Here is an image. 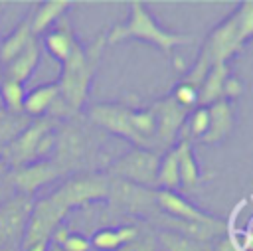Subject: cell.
Listing matches in <instances>:
<instances>
[{"label": "cell", "mask_w": 253, "mask_h": 251, "mask_svg": "<svg viewBox=\"0 0 253 251\" xmlns=\"http://www.w3.org/2000/svg\"><path fill=\"white\" fill-rule=\"evenodd\" d=\"M2 180H4V178H0V182H2Z\"/></svg>", "instance_id": "cell-41"}, {"label": "cell", "mask_w": 253, "mask_h": 251, "mask_svg": "<svg viewBox=\"0 0 253 251\" xmlns=\"http://www.w3.org/2000/svg\"><path fill=\"white\" fill-rule=\"evenodd\" d=\"M156 208L174 219H184V221H198V223H210L217 217L198 209L194 204L186 202L180 194L174 190H156Z\"/></svg>", "instance_id": "cell-13"}, {"label": "cell", "mask_w": 253, "mask_h": 251, "mask_svg": "<svg viewBox=\"0 0 253 251\" xmlns=\"http://www.w3.org/2000/svg\"><path fill=\"white\" fill-rule=\"evenodd\" d=\"M211 251H243L233 233H221L213 239Z\"/></svg>", "instance_id": "cell-31"}, {"label": "cell", "mask_w": 253, "mask_h": 251, "mask_svg": "<svg viewBox=\"0 0 253 251\" xmlns=\"http://www.w3.org/2000/svg\"><path fill=\"white\" fill-rule=\"evenodd\" d=\"M55 245H59L63 251H91L89 239L81 233H71V231L63 237L61 243H55Z\"/></svg>", "instance_id": "cell-30"}, {"label": "cell", "mask_w": 253, "mask_h": 251, "mask_svg": "<svg viewBox=\"0 0 253 251\" xmlns=\"http://www.w3.org/2000/svg\"><path fill=\"white\" fill-rule=\"evenodd\" d=\"M117 235H119L121 245H126V243H132L140 235V227H136V225H121V227H117Z\"/></svg>", "instance_id": "cell-32"}, {"label": "cell", "mask_w": 253, "mask_h": 251, "mask_svg": "<svg viewBox=\"0 0 253 251\" xmlns=\"http://www.w3.org/2000/svg\"><path fill=\"white\" fill-rule=\"evenodd\" d=\"M111 178V176H109ZM107 200L111 202L113 208L119 211H128V213H146L152 215L156 213V190L134 186L125 180L111 178L109 184V196Z\"/></svg>", "instance_id": "cell-10"}, {"label": "cell", "mask_w": 253, "mask_h": 251, "mask_svg": "<svg viewBox=\"0 0 253 251\" xmlns=\"http://www.w3.org/2000/svg\"><path fill=\"white\" fill-rule=\"evenodd\" d=\"M150 111L154 115V123H156V148L158 146H164V148H170L174 138L178 136L182 125L186 123L190 111L184 109L182 105H178L172 95L170 97H164V99H158L150 105Z\"/></svg>", "instance_id": "cell-12"}, {"label": "cell", "mask_w": 253, "mask_h": 251, "mask_svg": "<svg viewBox=\"0 0 253 251\" xmlns=\"http://www.w3.org/2000/svg\"><path fill=\"white\" fill-rule=\"evenodd\" d=\"M0 251H20L18 247H0Z\"/></svg>", "instance_id": "cell-39"}, {"label": "cell", "mask_w": 253, "mask_h": 251, "mask_svg": "<svg viewBox=\"0 0 253 251\" xmlns=\"http://www.w3.org/2000/svg\"><path fill=\"white\" fill-rule=\"evenodd\" d=\"M59 178H63V172L51 160H38L22 168L10 170L6 174V180L12 186V190L16 194H26V196H34L42 186L55 182Z\"/></svg>", "instance_id": "cell-11"}, {"label": "cell", "mask_w": 253, "mask_h": 251, "mask_svg": "<svg viewBox=\"0 0 253 251\" xmlns=\"http://www.w3.org/2000/svg\"><path fill=\"white\" fill-rule=\"evenodd\" d=\"M59 99V89L57 83H45V85H38L32 91H26L24 97V107L22 111L30 117V119H40V117H47L53 103Z\"/></svg>", "instance_id": "cell-18"}, {"label": "cell", "mask_w": 253, "mask_h": 251, "mask_svg": "<svg viewBox=\"0 0 253 251\" xmlns=\"http://www.w3.org/2000/svg\"><path fill=\"white\" fill-rule=\"evenodd\" d=\"M208 113H210V126H208L206 134L200 138V142L202 144H215L231 132V128H233V109H231L229 101L219 99V101H215L208 107Z\"/></svg>", "instance_id": "cell-15"}, {"label": "cell", "mask_w": 253, "mask_h": 251, "mask_svg": "<svg viewBox=\"0 0 253 251\" xmlns=\"http://www.w3.org/2000/svg\"><path fill=\"white\" fill-rule=\"evenodd\" d=\"M0 107H2V105H0Z\"/></svg>", "instance_id": "cell-42"}, {"label": "cell", "mask_w": 253, "mask_h": 251, "mask_svg": "<svg viewBox=\"0 0 253 251\" xmlns=\"http://www.w3.org/2000/svg\"><path fill=\"white\" fill-rule=\"evenodd\" d=\"M176 158H178V174H180V186L186 188H194L202 182V174L198 168V162L194 158V152L190 148V142L184 138L180 140L176 146Z\"/></svg>", "instance_id": "cell-21"}, {"label": "cell", "mask_w": 253, "mask_h": 251, "mask_svg": "<svg viewBox=\"0 0 253 251\" xmlns=\"http://www.w3.org/2000/svg\"><path fill=\"white\" fill-rule=\"evenodd\" d=\"M158 164H160V156L154 150L134 146L132 150L125 152L123 156H119L117 160H113L109 164V174L107 176L130 182L134 186L154 190L156 188Z\"/></svg>", "instance_id": "cell-6"}, {"label": "cell", "mask_w": 253, "mask_h": 251, "mask_svg": "<svg viewBox=\"0 0 253 251\" xmlns=\"http://www.w3.org/2000/svg\"><path fill=\"white\" fill-rule=\"evenodd\" d=\"M34 202V196L14 194L0 206V247L20 249L22 237L32 215Z\"/></svg>", "instance_id": "cell-8"}, {"label": "cell", "mask_w": 253, "mask_h": 251, "mask_svg": "<svg viewBox=\"0 0 253 251\" xmlns=\"http://www.w3.org/2000/svg\"><path fill=\"white\" fill-rule=\"evenodd\" d=\"M73 119L57 125L55 148L49 158L63 172V176H73V174L85 172L83 168L93 160V154L97 152L93 134L83 125L75 123Z\"/></svg>", "instance_id": "cell-5"}, {"label": "cell", "mask_w": 253, "mask_h": 251, "mask_svg": "<svg viewBox=\"0 0 253 251\" xmlns=\"http://www.w3.org/2000/svg\"><path fill=\"white\" fill-rule=\"evenodd\" d=\"M24 97H26L24 83H18L12 79L0 81V105H2V109L10 111V113H24L22 111Z\"/></svg>", "instance_id": "cell-25"}, {"label": "cell", "mask_w": 253, "mask_h": 251, "mask_svg": "<svg viewBox=\"0 0 253 251\" xmlns=\"http://www.w3.org/2000/svg\"><path fill=\"white\" fill-rule=\"evenodd\" d=\"M227 77V63L211 65L198 89V107H210L211 103L223 99V83Z\"/></svg>", "instance_id": "cell-20"}, {"label": "cell", "mask_w": 253, "mask_h": 251, "mask_svg": "<svg viewBox=\"0 0 253 251\" xmlns=\"http://www.w3.org/2000/svg\"><path fill=\"white\" fill-rule=\"evenodd\" d=\"M40 57H42V49H40L38 40H34L20 55H16L12 61H8L2 67V79H12V81H18V83H26L34 75V71L40 63Z\"/></svg>", "instance_id": "cell-16"}, {"label": "cell", "mask_w": 253, "mask_h": 251, "mask_svg": "<svg viewBox=\"0 0 253 251\" xmlns=\"http://www.w3.org/2000/svg\"><path fill=\"white\" fill-rule=\"evenodd\" d=\"M0 81H2V65H0Z\"/></svg>", "instance_id": "cell-40"}, {"label": "cell", "mask_w": 253, "mask_h": 251, "mask_svg": "<svg viewBox=\"0 0 253 251\" xmlns=\"http://www.w3.org/2000/svg\"><path fill=\"white\" fill-rule=\"evenodd\" d=\"M14 194H16V192L12 190V186L8 184V180L4 178V180L0 182V206H2V204H4V202L10 198V196H14Z\"/></svg>", "instance_id": "cell-35"}, {"label": "cell", "mask_w": 253, "mask_h": 251, "mask_svg": "<svg viewBox=\"0 0 253 251\" xmlns=\"http://www.w3.org/2000/svg\"><path fill=\"white\" fill-rule=\"evenodd\" d=\"M156 241L160 243L162 251H211L210 241H198L170 229H158Z\"/></svg>", "instance_id": "cell-23"}, {"label": "cell", "mask_w": 253, "mask_h": 251, "mask_svg": "<svg viewBox=\"0 0 253 251\" xmlns=\"http://www.w3.org/2000/svg\"><path fill=\"white\" fill-rule=\"evenodd\" d=\"M47 249H49V241H38V243L22 247L20 251H47Z\"/></svg>", "instance_id": "cell-36"}, {"label": "cell", "mask_w": 253, "mask_h": 251, "mask_svg": "<svg viewBox=\"0 0 253 251\" xmlns=\"http://www.w3.org/2000/svg\"><path fill=\"white\" fill-rule=\"evenodd\" d=\"M105 38H107V43H121L126 40L146 42V43L158 47L164 55H170V51L174 47L188 45L194 42V36H190V34H176V32L164 30L152 18V14L146 10V6L140 0L130 2L128 20L123 24H117Z\"/></svg>", "instance_id": "cell-2"}, {"label": "cell", "mask_w": 253, "mask_h": 251, "mask_svg": "<svg viewBox=\"0 0 253 251\" xmlns=\"http://www.w3.org/2000/svg\"><path fill=\"white\" fill-rule=\"evenodd\" d=\"M57 125L59 121L51 117L32 119V123L18 134L2 156L8 170H16L38 160H49L55 148Z\"/></svg>", "instance_id": "cell-4"}, {"label": "cell", "mask_w": 253, "mask_h": 251, "mask_svg": "<svg viewBox=\"0 0 253 251\" xmlns=\"http://www.w3.org/2000/svg\"><path fill=\"white\" fill-rule=\"evenodd\" d=\"M235 239H237V243L241 245L243 251H253V217L249 219L247 227L239 235H235Z\"/></svg>", "instance_id": "cell-33"}, {"label": "cell", "mask_w": 253, "mask_h": 251, "mask_svg": "<svg viewBox=\"0 0 253 251\" xmlns=\"http://www.w3.org/2000/svg\"><path fill=\"white\" fill-rule=\"evenodd\" d=\"M45 51L57 59L59 63H63L71 53L73 49L79 45V42L75 40V34L69 26V22L65 18H61L53 28H49L45 34H43V40H42Z\"/></svg>", "instance_id": "cell-14"}, {"label": "cell", "mask_w": 253, "mask_h": 251, "mask_svg": "<svg viewBox=\"0 0 253 251\" xmlns=\"http://www.w3.org/2000/svg\"><path fill=\"white\" fill-rule=\"evenodd\" d=\"M105 43V36H97V40L91 42L87 47L79 43L73 49V53L61 63V73L55 83L59 89V97L75 115H79V111L87 103L89 87L95 77Z\"/></svg>", "instance_id": "cell-1"}, {"label": "cell", "mask_w": 253, "mask_h": 251, "mask_svg": "<svg viewBox=\"0 0 253 251\" xmlns=\"http://www.w3.org/2000/svg\"><path fill=\"white\" fill-rule=\"evenodd\" d=\"M34 40H36V36L32 34L30 14H28L4 40H0V65L4 67L8 61H12L16 55H20Z\"/></svg>", "instance_id": "cell-19"}, {"label": "cell", "mask_w": 253, "mask_h": 251, "mask_svg": "<svg viewBox=\"0 0 253 251\" xmlns=\"http://www.w3.org/2000/svg\"><path fill=\"white\" fill-rule=\"evenodd\" d=\"M210 126V113H208V107H196L192 113H190V119H188V134L192 138H202L206 134Z\"/></svg>", "instance_id": "cell-27"}, {"label": "cell", "mask_w": 253, "mask_h": 251, "mask_svg": "<svg viewBox=\"0 0 253 251\" xmlns=\"http://www.w3.org/2000/svg\"><path fill=\"white\" fill-rule=\"evenodd\" d=\"M180 186V174H178V158L176 150L168 148V152L160 158L158 174H156V188L160 190H174Z\"/></svg>", "instance_id": "cell-24"}, {"label": "cell", "mask_w": 253, "mask_h": 251, "mask_svg": "<svg viewBox=\"0 0 253 251\" xmlns=\"http://www.w3.org/2000/svg\"><path fill=\"white\" fill-rule=\"evenodd\" d=\"M47 251H63V249H61L59 245H55V243H51V241H49V249H47Z\"/></svg>", "instance_id": "cell-38"}, {"label": "cell", "mask_w": 253, "mask_h": 251, "mask_svg": "<svg viewBox=\"0 0 253 251\" xmlns=\"http://www.w3.org/2000/svg\"><path fill=\"white\" fill-rule=\"evenodd\" d=\"M172 99L178 105H182L184 109L192 111L198 105V89L192 87V85H188V83H180V85H176V89L172 93Z\"/></svg>", "instance_id": "cell-28"}, {"label": "cell", "mask_w": 253, "mask_h": 251, "mask_svg": "<svg viewBox=\"0 0 253 251\" xmlns=\"http://www.w3.org/2000/svg\"><path fill=\"white\" fill-rule=\"evenodd\" d=\"M10 170H8V166H6V162L4 160H0V178H6V174H8Z\"/></svg>", "instance_id": "cell-37"}, {"label": "cell", "mask_w": 253, "mask_h": 251, "mask_svg": "<svg viewBox=\"0 0 253 251\" xmlns=\"http://www.w3.org/2000/svg\"><path fill=\"white\" fill-rule=\"evenodd\" d=\"M71 2L69 0H45L36 4L34 10H30V26H32V34L40 36L45 34L49 28H53L63 14L69 10Z\"/></svg>", "instance_id": "cell-17"}, {"label": "cell", "mask_w": 253, "mask_h": 251, "mask_svg": "<svg viewBox=\"0 0 253 251\" xmlns=\"http://www.w3.org/2000/svg\"><path fill=\"white\" fill-rule=\"evenodd\" d=\"M87 119L91 125L111 134H117L121 138H126L128 142L142 148L140 138L134 134L130 126V107L121 103H95L87 109Z\"/></svg>", "instance_id": "cell-9"}, {"label": "cell", "mask_w": 253, "mask_h": 251, "mask_svg": "<svg viewBox=\"0 0 253 251\" xmlns=\"http://www.w3.org/2000/svg\"><path fill=\"white\" fill-rule=\"evenodd\" d=\"M32 123L26 113H10L0 107V160L6 148L18 138V134Z\"/></svg>", "instance_id": "cell-22"}, {"label": "cell", "mask_w": 253, "mask_h": 251, "mask_svg": "<svg viewBox=\"0 0 253 251\" xmlns=\"http://www.w3.org/2000/svg\"><path fill=\"white\" fill-rule=\"evenodd\" d=\"M156 245H158V241H156V235L154 233H150V231H144L142 233L140 231V235L132 243L123 245L117 251H156Z\"/></svg>", "instance_id": "cell-29"}, {"label": "cell", "mask_w": 253, "mask_h": 251, "mask_svg": "<svg viewBox=\"0 0 253 251\" xmlns=\"http://www.w3.org/2000/svg\"><path fill=\"white\" fill-rule=\"evenodd\" d=\"M253 38V0L241 2L231 16H227L202 45V51L210 57L211 65L227 63L243 43Z\"/></svg>", "instance_id": "cell-3"}, {"label": "cell", "mask_w": 253, "mask_h": 251, "mask_svg": "<svg viewBox=\"0 0 253 251\" xmlns=\"http://www.w3.org/2000/svg\"><path fill=\"white\" fill-rule=\"evenodd\" d=\"M241 91H243L241 81H237V79H233V77H227V79H225V83H223V99H225V101H229L231 97L241 95Z\"/></svg>", "instance_id": "cell-34"}, {"label": "cell", "mask_w": 253, "mask_h": 251, "mask_svg": "<svg viewBox=\"0 0 253 251\" xmlns=\"http://www.w3.org/2000/svg\"><path fill=\"white\" fill-rule=\"evenodd\" d=\"M111 178L99 172H79L69 176L61 186H57L51 194L71 211L75 208H83L91 202L107 200Z\"/></svg>", "instance_id": "cell-7"}, {"label": "cell", "mask_w": 253, "mask_h": 251, "mask_svg": "<svg viewBox=\"0 0 253 251\" xmlns=\"http://www.w3.org/2000/svg\"><path fill=\"white\" fill-rule=\"evenodd\" d=\"M91 249L97 251H117L121 245L119 235H117V227H101L93 233V237L89 239Z\"/></svg>", "instance_id": "cell-26"}]
</instances>
